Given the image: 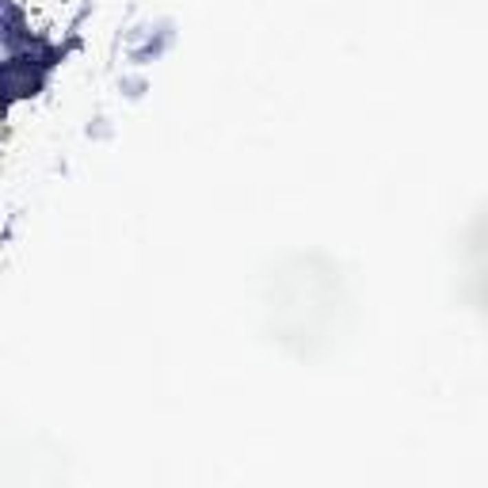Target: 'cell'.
I'll return each instance as SVG.
<instances>
[{"mask_svg":"<svg viewBox=\"0 0 488 488\" xmlns=\"http://www.w3.org/2000/svg\"><path fill=\"white\" fill-rule=\"evenodd\" d=\"M118 88H123L126 100H141V96L149 92V81H145V76H123V81H118Z\"/></svg>","mask_w":488,"mask_h":488,"instance_id":"obj_1","label":"cell"},{"mask_svg":"<svg viewBox=\"0 0 488 488\" xmlns=\"http://www.w3.org/2000/svg\"><path fill=\"white\" fill-rule=\"evenodd\" d=\"M88 138H111V126H107V118H96V123L88 126Z\"/></svg>","mask_w":488,"mask_h":488,"instance_id":"obj_2","label":"cell"}]
</instances>
